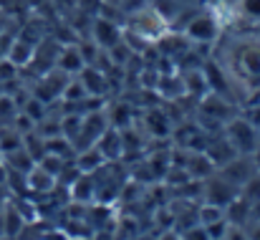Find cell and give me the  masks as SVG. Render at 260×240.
I'll return each mask as SVG.
<instances>
[{"mask_svg":"<svg viewBox=\"0 0 260 240\" xmlns=\"http://www.w3.org/2000/svg\"><path fill=\"white\" fill-rule=\"evenodd\" d=\"M228 142H230L238 152L250 155V152L258 149V132H255V127H253L248 119H235V122H230V127H228Z\"/></svg>","mask_w":260,"mask_h":240,"instance_id":"1","label":"cell"},{"mask_svg":"<svg viewBox=\"0 0 260 240\" xmlns=\"http://www.w3.org/2000/svg\"><path fill=\"white\" fill-rule=\"evenodd\" d=\"M217 33H220V25H217V20H215L212 15H207V13L194 15V18L187 23V28H184V36H187L189 41H194V43H212V41L217 38Z\"/></svg>","mask_w":260,"mask_h":240,"instance_id":"2","label":"cell"},{"mask_svg":"<svg viewBox=\"0 0 260 240\" xmlns=\"http://www.w3.org/2000/svg\"><path fill=\"white\" fill-rule=\"evenodd\" d=\"M235 197H238V190L230 179H212L207 185V202H212V205L228 207Z\"/></svg>","mask_w":260,"mask_h":240,"instance_id":"3","label":"cell"},{"mask_svg":"<svg viewBox=\"0 0 260 240\" xmlns=\"http://www.w3.org/2000/svg\"><path fill=\"white\" fill-rule=\"evenodd\" d=\"M25 182H28V190H33V192H51L56 187V174H51L48 169H43L41 164H36L25 174Z\"/></svg>","mask_w":260,"mask_h":240,"instance_id":"4","label":"cell"},{"mask_svg":"<svg viewBox=\"0 0 260 240\" xmlns=\"http://www.w3.org/2000/svg\"><path fill=\"white\" fill-rule=\"evenodd\" d=\"M93 38H96V43L99 46H104V48H114V46H119V41H121V33H119V28L111 23V20H96V25H93Z\"/></svg>","mask_w":260,"mask_h":240,"instance_id":"5","label":"cell"},{"mask_svg":"<svg viewBox=\"0 0 260 240\" xmlns=\"http://www.w3.org/2000/svg\"><path fill=\"white\" fill-rule=\"evenodd\" d=\"M58 69L66 71V74H81L86 69V58L76 46H66L58 56Z\"/></svg>","mask_w":260,"mask_h":240,"instance_id":"6","label":"cell"},{"mask_svg":"<svg viewBox=\"0 0 260 240\" xmlns=\"http://www.w3.org/2000/svg\"><path fill=\"white\" fill-rule=\"evenodd\" d=\"M96 147L104 155V160H116V157H121V134L109 129L96 139Z\"/></svg>","mask_w":260,"mask_h":240,"instance_id":"7","label":"cell"},{"mask_svg":"<svg viewBox=\"0 0 260 240\" xmlns=\"http://www.w3.org/2000/svg\"><path fill=\"white\" fill-rule=\"evenodd\" d=\"M240 71L248 76V79H260V46H250V48H243L240 53Z\"/></svg>","mask_w":260,"mask_h":240,"instance_id":"8","label":"cell"},{"mask_svg":"<svg viewBox=\"0 0 260 240\" xmlns=\"http://www.w3.org/2000/svg\"><path fill=\"white\" fill-rule=\"evenodd\" d=\"M104 162L106 160H104V155L99 152V147H96V144H91V147H86V149L81 152V157H79V162H76V167H79V172L88 174V172L99 169Z\"/></svg>","mask_w":260,"mask_h":240,"instance_id":"9","label":"cell"},{"mask_svg":"<svg viewBox=\"0 0 260 240\" xmlns=\"http://www.w3.org/2000/svg\"><path fill=\"white\" fill-rule=\"evenodd\" d=\"M3 218H5V238H15V235L23 230V218H20V213H18L13 205H8V207H3Z\"/></svg>","mask_w":260,"mask_h":240,"instance_id":"10","label":"cell"},{"mask_svg":"<svg viewBox=\"0 0 260 240\" xmlns=\"http://www.w3.org/2000/svg\"><path fill=\"white\" fill-rule=\"evenodd\" d=\"M81 83L86 86L88 96H91V94H104V88H106L104 74H99V71H93V69H84V71H81Z\"/></svg>","mask_w":260,"mask_h":240,"instance_id":"11","label":"cell"},{"mask_svg":"<svg viewBox=\"0 0 260 240\" xmlns=\"http://www.w3.org/2000/svg\"><path fill=\"white\" fill-rule=\"evenodd\" d=\"M30 58H33V48H30L28 43H23V41H15L13 48H10V53H8V61H10L13 66H23V64H28Z\"/></svg>","mask_w":260,"mask_h":240,"instance_id":"12","label":"cell"},{"mask_svg":"<svg viewBox=\"0 0 260 240\" xmlns=\"http://www.w3.org/2000/svg\"><path fill=\"white\" fill-rule=\"evenodd\" d=\"M200 225H210V223H217V220H222L225 218V207H220V205H212V202H207V205H202L200 207Z\"/></svg>","mask_w":260,"mask_h":240,"instance_id":"13","label":"cell"},{"mask_svg":"<svg viewBox=\"0 0 260 240\" xmlns=\"http://www.w3.org/2000/svg\"><path fill=\"white\" fill-rule=\"evenodd\" d=\"M243 197H245L248 202H253V205L260 202V174L258 172L243 185Z\"/></svg>","mask_w":260,"mask_h":240,"instance_id":"14","label":"cell"},{"mask_svg":"<svg viewBox=\"0 0 260 240\" xmlns=\"http://www.w3.org/2000/svg\"><path fill=\"white\" fill-rule=\"evenodd\" d=\"M88 96V91H86V86L81 83V81H66V88H63V99L66 101H74V99H86Z\"/></svg>","mask_w":260,"mask_h":240,"instance_id":"15","label":"cell"},{"mask_svg":"<svg viewBox=\"0 0 260 240\" xmlns=\"http://www.w3.org/2000/svg\"><path fill=\"white\" fill-rule=\"evenodd\" d=\"M240 13L253 20V23H260V0H240Z\"/></svg>","mask_w":260,"mask_h":240,"instance_id":"16","label":"cell"},{"mask_svg":"<svg viewBox=\"0 0 260 240\" xmlns=\"http://www.w3.org/2000/svg\"><path fill=\"white\" fill-rule=\"evenodd\" d=\"M182 240H212V238H210V233H207L205 225H192V228L182 235Z\"/></svg>","mask_w":260,"mask_h":240,"instance_id":"17","label":"cell"},{"mask_svg":"<svg viewBox=\"0 0 260 240\" xmlns=\"http://www.w3.org/2000/svg\"><path fill=\"white\" fill-rule=\"evenodd\" d=\"M222 240H250V238H248V233L243 228H228V233H225Z\"/></svg>","mask_w":260,"mask_h":240,"instance_id":"18","label":"cell"},{"mask_svg":"<svg viewBox=\"0 0 260 240\" xmlns=\"http://www.w3.org/2000/svg\"><path fill=\"white\" fill-rule=\"evenodd\" d=\"M245 233H248V238H250V240H260V220L253 225V228H250V230H245Z\"/></svg>","mask_w":260,"mask_h":240,"instance_id":"19","label":"cell"},{"mask_svg":"<svg viewBox=\"0 0 260 240\" xmlns=\"http://www.w3.org/2000/svg\"><path fill=\"white\" fill-rule=\"evenodd\" d=\"M255 169H258V172H260V147H258V149H255Z\"/></svg>","mask_w":260,"mask_h":240,"instance_id":"20","label":"cell"},{"mask_svg":"<svg viewBox=\"0 0 260 240\" xmlns=\"http://www.w3.org/2000/svg\"><path fill=\"white\" fill-rule=\"evenodd\" d=\"M182 3H192V0H182Z\"/></svg>","mask_w":260,"mask_h":240,"instance_id":"21","label":"cell"}]
</instances>
